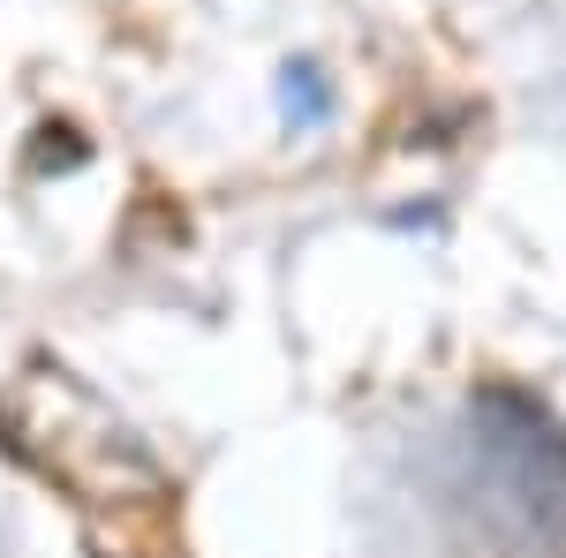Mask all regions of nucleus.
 <instances>
[{
	"mask_svg": "<svg viewBox=\"0 0 566 558\" xmlns=\"http://www.w3.org/2000/svg\"><path fill=\"white\" fill-rule=\"evenodd\" d=\"M287 114H295V122H325V91H317V69H287Z\"/></svg>",
	"mask_w": 566,
	"mask_h": 558,
	"instance_id": "1",
	"label": "nucleus"
}]
</instances>
